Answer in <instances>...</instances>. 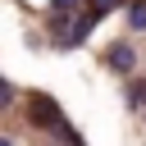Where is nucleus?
Returning a JSON list of instances; mask_svg holds the SVG:
<instances>
[{
	"label": "nucleus",
	"mask_w": 146,
	"mask_h": 146,
	"mask_svg": "<svg viewBox=\"0 0 146 146\" xmlns=\"http://www.w3.org/2000/svg\"><path fill=\"white\" fill-rule=\"evenodd\" d=\"M105 59H110V68H119V73H132V68H137V50H132L128 41L110 46V55H105Z\"/></svg>",
	"instance_id": "2"
},
{
	"label": "nucleus",
	"mask_w": 146,
	"mask_h": 146,
	"mask_svg": "<svg viewBox=\"0 0 146 146\" xmlns=\"http://www.w3.org/2000/svg\"><path fill=\"white\" fill-rule=\"evenodd\" d=\"M0 146H14V141H9V137H0Z\"/></svg>",
	"instance_id": "8"
},
{
	"label": "nucleus",
	"mask_w": 146,
	"mask_h": 146,
	"mask_svg": "<svg viewBox=\"0 0 146 146\" xmlns=\"http://www.w3.org/2000/svg\"><path fill=\"white\" fill-rule=\"evenodd\" d=\"M9 100H14V87H9V82H5V78H0V110H5V105H9Z\"/></svg>",
	"instance_id": "7"
},
{
	"label": "nucleus",
	"mask_w": 146,
	"mask_h": 146,
	"mask_svg": "<svg viewBox=\"0 0 146 146\" xmlns=\"http://www.w3.org/2000/svg\"><path fill=\"white\" fill-rule=\"evenodd\" d=\"M27 119H32V123H41V128H55L64 114H59V105H55L50 96H32V110H27Z\"/></svg>",
	"instance_id": "1"
},
{
	"label": "nucleus",
	"mask_w": 146,
	"mask_h": 146,
	"mask_svg": "<svg viewBox=\"0 0 146 146\" xmlns=\"http://www.w3.org/2000/svg\"><path fill=\"white\" fill-rule=\"evenodd\" d=\"M114 5H119V0H91V9H87V14H96V18H100V14H110Z\"/></svg>",
	"instance_id": "6"
},
{
	"label": "nucleus",
	"mask_w": 146,
	"mask_h": 146,
	"mask_svg": "<svg viewBox=\"0 0 146 146\" xmlns=\"http://www.w3.org/2000/svg\"><path fill=\"white\" fill-rule=\"evenodd\" d=\"M128 23H132V27H146V5H141V0H132V9H128Z\"/></svg>",
	"instance_id": "4"
},
{
	"label": "nucleus",
	"mask_w": 146,
	"mask_h": 146,
	"mask_svg": "<svg viewBox=\"0 0 146 146\" xmlns=\"http://www.w3.org/2000/svg\"><path fill=\"white\" fill-rule=\"evenodd\" d=\"M128 105H146V78L128 87Z\"/></svg>",
	"instance_id": "5"
},
{
	"label": "nucleus",
	"mask_w": 146,
	"mask_h": 146,
	"mask_svg": "<svg viewBox=\"0 0 146 146\" xmlns=\"http://www.w3.org/2000/svg\"><path fill=\"white\" fill-rule=\"evenodd\" d=\"M73 9H78V0H55V5H50V18H55V27H64V18H68Z\"/></svg>",
	"instance_id": "3"
}]
</instances>
